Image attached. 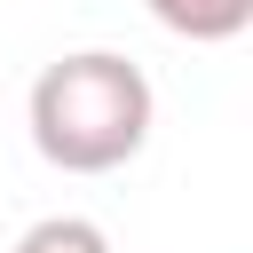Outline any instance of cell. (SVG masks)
<instances>
[{"label": "cell", "instance_id": "obj_1", "mask_svg": "<svg viewBox=\"0 0 253 253\" xmlns=\"http://www.w3.org/2000/svg\"><path fill=\"white\" fill-rule=\"evenodd\" d=\"M150 79L111 47L55 55L32 79V150L63 174H111L150 142Z\"/></svg>", "mask_w": 253, "mask_h": 253}, {"label": "cell", "instance_id": "obj_3", "mask_svg": "<svg viewBox=\"0 0 253 253\" xmlns=\"http://www.w3.org/2000/svg\"><path fill=\"white\" fill-rule=\"evenodd\" d=\"M16 253H111V237L87 221V213H47L16 237Z\"/></svg>", "mask_w": 253, "mask_h": 253}, {"label": "cell", "instance_id": "obj_2", "mask_svg": "<svg viewBox=\"0 0 253 253\" xmlns=\"http://www.w3.org/2000/svg\"><path fill=\"white\" fill-rule=\"evenodd\" d=\"M166 32H182V40H198V47H213V40H237L245 24H253V0H142Z\"/></svg>", "mask_w": 253, "mask_h": 253}]
</instances>
